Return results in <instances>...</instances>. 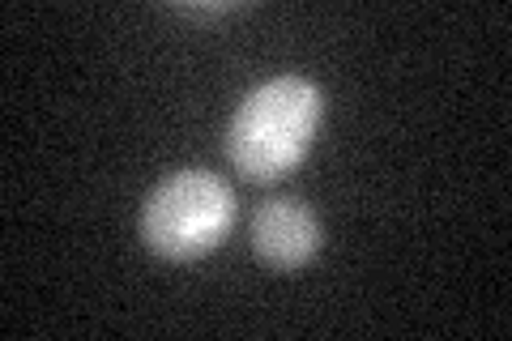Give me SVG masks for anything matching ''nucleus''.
Instances as JSON below:
<instances>
[{"label":"nucleus","instance_id":"f257e3e1","mask_svg":"<svg viewBox=\"0 0 512 341\" xmlns=\"http://www.w3.org/2000/svg\"><path fill=\"white\" fill-rule=\"evenodd\" d=\"M325 116V94L308 77H274L244 94L227 128V158L248 184H278L286 180Z\"/></svg>","mask_w":512,"mask_h":341},{"label":"nucleus","instance_id":"f03ea898","mask_svg":"<svg viewBox=\"0 0 512 341\" xmlns=\"http://www.w3.org/2000/svg\"><path fill=\"white\" fill-rule=\"evenodd\" d=\"M235 226V192L214 171H171L141 205V243L163 261H201Z\"/></svg>","mask_w":512,"mask_h":341},{"label":"nucleus","instance_id":"20e7f679","mask_svg":"<svg viewBox=\"0 0 512 341\" xmlns=\"http://www.w3.org/2000/svg\"><path fill=\"white\" fill-rule=\"evenodd\" d=\"M235 5H180L184 18H222V13H231Z\"/></svg>","mask_w":512,"mask_h":341},{"label":"nucleus","instance_id":"7ed1b4c3","mask_svg":"<svg viewBox=\"0 0 512 341\" xmlns=\"http://www.w3.org/2000/svg\"><path fill=\"white\" fill-rule=\"evenodd\" d=\"M320 243H325L320 239V222L299 197H274L256 209L252 252L261 265L278 269V273H295L316 261Z\"/></svg>","mask_w":512,"mask_h":341}]
</instances>
